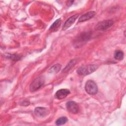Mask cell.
I'll return each instance as SVG.
<instances>
[{
  "instance_id": "cell-1",
  "label": "cell",
  "mask_w": 126,
  "mask_h": 126,
  "mask_svg": "<svg viewBox=\"0 0 126 126\" xmlns=\"http://www.w3.org/2000/svg\"><path fill=\"white\" fill-rule=\"evenodd\" d=\"M97 68L98 66L95 64L83 66L77 70V73L80 75H87L94 72Z\"/></svg>"
},
{
  "instance_id": "cell-2",
  "label": "cell",
  "mask_w": 126,
  "mask_h": 126,
  "mask_svg": "<svg viewBox=\"0 0 126 126\" xmlns=\"http://www.w3.org/2000/svg\"><path fill=\"white\" fill-rule=\"evenodd\" d=\"M45 79L43 76H39L35 79L30 86V90L31 92H34L39 89L44 84Z\"/></svg>"
},
{
  "instance_id": "cell-3",
  "label": "cell",
  "mask_w": 126,
  "mask_h": 126,
  "mask_svg": "<svg viewBox=\"0 0 126 126\" xmlns=\"http://www.w3.org/2000/svg\"><path fill=\"white\" fill-rule=\"evenodd\" d=\"M86 92L91 95H94L97 93V87L96 83L93 80H88L85 86Z\"/></svg>"
},
{
  "instance_id": "cell-4",
  "label": "cell",
  "mask_w": 126,
  "mask_h": 126,
  "mask_svg": "<svg viewBox=\"0 0 126 126\" xmlns=\"http://www.w3.org/2000/svg\"><path fill=\"white\" fill-rule=\"evenodd\" d=\"M91 33L89 32H85L81 33L78 37L75 39L74 44L77 47H79L80 45L84 43L87 40H88L91 37Z\"/></svg>"
},
{
  "instance_id": "cell-5",
  "label": "cell",
  "mask_w": 126,
  "mask_h": 126,
  "mask_svg": "<svg viewBox=\"0 0 126 126\" xmlns=\"http://www.w3.org/2000/svg\"><path fill=\"white\" fill-rule=\"evenodd\" d=\"M114 24V22L112 20H106L101 21L97 24L95 29L98 31H104L111 27Z\"/></svg>"
},
{
  "instance_id": "cell-6",
  "label": "cell",
  "mask_w": 126,
  "mask_h": 126,
  "mask_svg": "<svg viewBox=\"0 0 126 126\" xmlns=\"http://www.w3.org/2000/svg\"><path fill=\"white\" fill-rule=\"evenodd\" d=\"M67 110L73 114H76L79 111V107L77 104L73 101H69L66 103Z\"/></svg>"
},
{
  "instance_id": "cell-7",
  "label": "cell",
  "mask_w": 126,
  "mask_h": 126,
  "mask_svg": "<svg viewBox=\"0 0 126 126\" xmlns=\"http://www.w3.org/2000/svg\"><path fill=\"white\" fill-rule=\"evenodd\" d=\"M34 113L38 117H44L49 115V111L46 108L37 107L34 109Z\"/></svg>"
},
{
  "instance_id": "cell-8",
  "label": "cell",
  "mask_w": 126,
  "mask_h": 126,
  "mask_svg": "<svg viewBox=\"0 0 126 126\" xmlns=\"http://www.w3.org/2000/svg\"><path fill=\"white\" fill-rule=\"evenodd\" d=\"M70 94V91L68 89H62L58 90L55 94V97L58 99H62L65 98Z\"/></svg>"
},
{
  "instance_id": "cell-9",
  "label": "cell",
  "mask_w": 126,
  "mask_h": 126,
  "mask_svg": "<svg viewBox=\"0 0 126 126\" xmlns=\"http://www.w3.org/2000/svg\"><path fill=\"white\" fill-rule=\"evenodd\" d=\"M78 14H75L73 16H72L71 17H69L64 23L63 27V30L65 31L66 29H67L68 28H69L71 26H72L73 25V24L74 23V22L75 21V20H76V19L78 18Z\"/></svg>"
},
{
  "instance_id": "cell-10",
  "label": "cell",
  "mask_w": 126,
  "mask_h": 126,
  "mask_svg": "<svg viewBox=\"0 0 126 126\" xmlns=\"http://www.w3.org/2000/svg\"><path fill=\"white\" fill-rule=\"evenodd\" d=\"M95 15V11H89L87 13H85L83 15H82L80 18L79 19V22H83L86 21H88L90 20V19H92L93 18L94 15Z\"/></svg>"
},
{
  "instance_id": "cell-11",
  "label": "cell",
  "mask_w": 126,
  "mask_h": 126,
  "mask_svg": "<svg viewBox=\"0 0 126 126\" xmlns=\"http://www.w3.org/2000/svg\"><path fill=\"white\" fill-rule=\"evenodd\" d=\"M61 18L58 19L50 26L49 30L53 31V32H56L58 29V28L60 27V26H61Z\"/></svg>"
},
{
  "instance_id": "cell-12",
  "label": "cell",
  "mask_w": 126,
  "mask_h": 126,
  "mask_svg": "<svg viewBox=\"0 0 126 126\" xmlns=\"http://www.w3.org/2000/svg\"><path fill=\"white\" fill-rule=\"evenodd\" d=\"M61 68V65L60 64H56L52 66L49 70V72L51 73H57Z\"/></svg>"
},
{
  "instance_id": "cell-13",
  "label": "cell",
  "mask_w": 126,
  "mask_h": 126,
  "mask_svg": "<svg viewBox=\"0 0 126 126\" xmlns=\"http://www.w3.org/2000/svg\"><path fill=\"white\" fill-rule=\"evenodd\" d=\"M114 58L116 60H122L124 58V53L121 50H117L114 53Z\"/></svg>"
},
{
  "instance_id": "cell-14",
  "label": "cell",
  "mask_w": 126,
  "mask_h": 126,
  "mask_svg": "<svg viewBox=\"0 0 126 126\" xmlns=\"http://www.w3.org/2000/svg\"><path fill=\"white\" fill-rule=\"evenodd\" d=\"M68 121V119L65 117H62L58 118L56 121V124L58 126L64 125Z\"/></svg>"
},
{
  "instance_id": "cell-15",
  "label": "cell",
  "mask_w": 126,
  "mask_h": 126,
  "mask_svg": "<svg viewBox=\"0 0 126 126\" xmlns=\"http://www.w3.org/2000/svg\"><path fill=\"white\" fill-rule=\"evenodd\" d=\"M6 56L7 57V58L12 60H13V61H18L19 60H20L21 59V56H19V55H16V54H8L7 55H6Z\"/></svg>"
},
{
  "instance_id": "cell-16",
  "label": "cell",
  "mask_w": 126,
  "mask_h": 126,
  "mask_svg": "<svg viewBox=\"0 0 126 126\" xmlns=\"http://www.w3.org/2000/svg\"><path fill=\"white\" fill-rule=\"evenodd\" d=\"M75 60H72L66 66V67H65V68L64 69V71H67L70 68H71L72 67V66H73L75 64Z\"/></svg>"
},
{
  "instance_id": "cell-17",
  "label": "cell",
  "mask_w": 126,
  "mask_h": 126,
  "mask_svg": "<svg viewBox=\"0 0 126 126\" xmlns=\"http://www.w3.org/2000/svg\"><path fill=\"white\" fill-rule=\"evenodd\" d=\"M21 105L24 106H27L30 104V102L28 100H24L21 102Z\"/></svg>"
}]
</instances>
